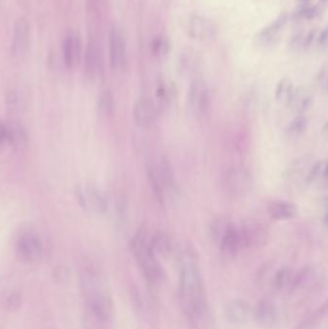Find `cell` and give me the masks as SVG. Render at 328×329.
<instances>
[{
	"mask_svg": "<svg viewBox=\"0 0 328 329\" xmlns=\"http://www.w3.org/2000/svg\"><path fill=\"white\" fill-rule=\"evenodd\" d=\"M178 298L191 328L205 329L210 319V308L201 269L192 254H185L181 258Z\"/></svg>",
	"mask_w": 328,
	"mask_h": 329,
	"instance_id": "1",
	"label": "cell"
},
{
	"mask_svg": "<svg viewBox=\"0 0 328 329\" xmlns=\"http://www.w3.org/2000/svg\"><path fill=\"white\" fill-rule=\"evenodd\" d=\"M79 282L88 310L96 321L109 323L114 315V304L98 271L85 264L79 272Z\"/></svg>",
	"mask_w": 328,
	"mask_h": 329,
	"instance_id": "2",
	"label": "cell"
},
{
	"mask_svg": "<svg viewBox=\"0 0 328 329\" xmlns=\"http://www.w3.org/2000/svg\"><path fill=\"white\" fill-rule=\"evenodd\" d=\"M131 251L139 269L150 283H160L164 279V269L159 259L152 252L149 239L144 231L138 232L131 241Z\"/></svg>",
	"mask_w": 328,
	"mask_h": 329,
	"instance_id": "3",
	"label": "cell"
},
{
	"mask_svg": "<svg viewBox=\"0 0 328 329\" xmlns=\"http://www.w3.org/2000/svg\"><path fill=\"white\" fill-rule=\"evenodd\" d=\"M212 233L225 255H237L244 249L239 229L234 224L225 221H217L212 226Z\"/></svg>",
	"mask_w": 328,
	"mask_h": 329,
	"instance_id": "4",
	"label": "cell"
},
{
	"mask_svg": "<svg viewBox=\"0 0 328 329\" xmlns=\"http://www.w3.org/2000/svg\"><path fill=\"white\" fill-rule=\"evenodd\" d=\"M18 260L25 264L36 263L43 254V243L36 232L28 230L18 235L15 243Z\"/></svg>",
	"mask_w": 328,
	"mask_h": 329,
	"instance_id": "5",
	"label": "cell"
},
{
	"mask_svg": "<svg viewBox=\"0 0 328 329\" xmlns=\"http://www.w3.org/2000/svg\"><path fill=\"white\" fill-rule=\"evenodd\" d=\"M211 92L207 84L201 79L192 82L187 95L188 109L197 118L202 119L207 116L211 109Z\"/></svg>",
	"mask_w": 328,
	"mask_h": 329,
	"instance_id": "6",
	"label": "cell"
},
{
	"mask_svg": "<svg viewBox=\"0 0 328 329\" xmlns=\"http://www.w3.org/2000/svg\"><path fill=\"white\" fill-rule=\"evenodd\" d=\"M249 173L241 167L229 168L223 175L222 185L225 193L232 198H241L251 189Z\"/></svg>",
	"mask_w": 328,
	"mask_h": 329,
	"instance_id": "7",
	"label": "cell"
},
{
	"mask_svg": "<svg viewBox=\"0 0 328 329\" xmlns=\"http://www.w3.org/2000/svg\"><path fill=\"white\" fill-rule=\"evenodd\" d=\"M76 196L80 205L88 213L102 215L107 211V201L104 196L91 184H85L77 188Z\"/></svg>",
	"mask_w": 328,
	"mask_h": 329,
	"instance_id": "8",
	"label": "cell"
},
{
	"mask_svg": "<svg viewBox=\"0 0 328 329\" xmlns=\"http://www.w3.org/2000/svg\"><path fill=\"white\" fill-rule=\"evenodd\" d=\"M243 244V248H258L264 247L269 237L265 225L255 219H248L238 227Z\"/></svg>",
	"mask_w": 328,
	"mask_h": 329,
	"instance_id": "9",
	"label": "cell"
},
{
	"mask_svg": "<svg viewBox=\"0 0 328 329\" xmlns=\"http://www.w3.org/2000/svg\"><path fill=\"white\" fill-rule=\"evenodd\" d=\"M126 42L123 31L114 26L109 34L110 65L113 70H122L126 63Z\"/></svg>",
	"mask_w": 328,
	"mask_h": 329,
	"instance_id": "10",
	"label": "cell"
},
{
	"mask_svg": "<svg viewBox=\"0 0 328 329\" xmlns=\"http://www.w3.org/2000/svg\"><path fill=\"white\" fill-rule=\"evenodd\" d=\"M31 43V27L29 21L25 18L16 20L12 34V53L16 57L26 54Z\"/></svg>",
	"mask_w": 328,
	"mask_h": 329,
	"instance_id": "11",
	"label": "cell"
},
{
	"mask_svg": "<svg viewBox=\"0 0 328 329\" xmlns=\"http://www.w3.org/2000/svg\"><path fill=\"white\" fill-rule=\"evenodd\" d=\"M157 106L148 98L138 99L133 106V119L135 123L142 128L151 126L156 121Z\"/></svg>",
	"mask_w": 328,
	"mask_h": 329,
	"instance_id": "12",
	"label": "cell"
},
{
	"mask_svg": "<svg viewBox=\"0 0 328 329\" xmlns=\"http://www.w3.org/2000/svg\"><path fill=\"white\" fill-rule=\"evenodd\" d=\"M189 34L193 39L200 41H209L216 35V27L208 18L194 16L190 18L188 25Z\"/></svg>",
	"mask_w": 328,
	"mask_h": 329,
	"instance_id": "13",
	"label": "cell"
},
{
	"mask_svg": "<svg viewBox=\"0 0 328 329\" xmlns=\"http://www.w3.org/2000/svg\"><path fill=\"white\" fill-rule=\"evenodd\" d=\"M251 314L249 304L243 299L231 300L225 307L226 320L235 327L245 326L249 321Z\"/></svg>",
	"mask_w": 328,
	"mask_h": 329,
	"instance_id": "14",
	"label": "cell"
},
{
	"mask_svg": "<svg viewBox=\"0 0 328 329\" xmlns=\"http://www.w3.org/2000/svg\"><path fill=\"white\" fill-rule=\"evenodd\" d=\"M254 320L263 328H273L278 321V311L270 299H261L252 312Z\"/></svg>",
	"mask_w": 328,
	"mask_h": 329,
	"instance_id": "15",
	"label": "cell"
},
{
	"mask_svg": "<svg viewBox=\"0 0 328 329\" xmlns=\"http://www.w3.org/2000/svg\"><path fill=\"white\" fill-rule=\"evenodd\" d=\"M149 246L152 252L159 259V257L166 258L173 252V241L168 234L163 231L156 232L149 239Z\"/></svg>",
	"mask_w": 328,
	"mask_h": 329,
	"instance_id": "16",
	"label": "cell"
},
{
	"mask_svg": "<svg viewBox=\"0 0 328 329\" xmlns=\"http://www.w3.org/2000/svg\"><path fill=\"white\" fill-rule=\"evenodd\" d=\"M157 177L163 192L166 191L167 193H174L176 191V180L175 175L172 169V166L169 163L167 158H161L158 166L155 168Z\"/></svg>",
	"mask_w": 328,
	"mask_h": 329,
	"instance_id": "17",
	"label": "cell"
},
{
	"mask_svg": "<svg viewBox=\"0 0 328 329\" xmlns=\"http://www.w3.org/2000/svg\"><path fill=\"white\" fill-rule=\"evenodd\" d=\"M81 52V41L79 37L74 33H70L63 42V55L64 61L68 68H73L77 63Z\"/></svg>",
	"mask_w": 328,
	"mask_h": 329,
	"instance_id": "18",
	"label": "cell"
},
{
	"mask_svg": "<svg viewBox=\"0 0 328 329\" xmlns=\"http://www.w3.org/2000/svg\"><path fill=\"white\" fill-rule=\"evenodd\" d=\"M268 213L272 219L287 220L296 216L297 209L291 202L276 201L270 203L268 207Z\"/></svg>",
	"mask_w": 328,
	"mask_h": 329,
	"instance_id": "19",
	"label": "cell"
},
{
	"mask_svg": "<svg viewBox=\"0 0 328 329\" xmlns=\"http://www.w3.org/2000/svg\"><path fill=\"white\" fill-rule=\"evenodd\" d=\"M288 104L294 112L298 113V115H302L312 107L313 96L310 91L305 88L294 89Z\"/></svg>",
	"mask_w": 328,
	"mask_h": 329,
	"instance_id": "20",
	"label": "cell"
},
{
	"mask_svg": "<svg viewBox=\"0 0 328 329\" xmlns=\"http://www.w3.org/2000/svg\"><path fill=\"white\" fill-rule=\"evenodd\" d=\"M85 73L89 78H94L100 71V55L97 45L89 42L84 56Z\"/></svg>",
	"mask_w": 328,
	"mask_h": 329,
	"instance_id": "21",
	"label": "cell"
},
{
	"mask_svg": "<svg viewBox=\"0 0 328 329\" xmlns=\"http://www.w3.org/2000/svg\"><path fill=\"white\" fill-rule=\"evenodd\" d=\"M293 272L288 267L280 268L274 276V287L278 291H292Z\"/></svg>",
	"mask_w": 328,
	"mask_h": 329,
	"instance_id": "22",
	"label": "cell"
},
{
	"mask_svg": "<svg viewBox=\"0 0 328 329\" xmlns=\"http://www.w3.org/2000/svg\"><path fill=\"white\" fill-rule=\"evenodd\" d=\"M286 22V16L283 15L280 18H277V20L274 22L272 25H270L268 28L264 29L260 34L258 35V42L263 45H267L271 43L276 36L278 35L280 29L283 27V25Z\"/></svg>",
	"mask_w": 328,
	"mask_h": 329,
	"instance_id": "23",
	"label": "cell"
},
{
	"mask_svg": "<svg viewBox=\"0 0 328 329\" xmlns=\"http://www.w3.org/2000/svg\"><path fill=\"white\" fill-rule=\"evenodd\" d=\"M308 126V120L303 115L296 116L286 128V135L290 140L300 138Z\"/></svg>",
	"mask_w": 328,
	"mask_h": 329,
	"instance_id": "24",
	"label": "cell"
},
{
	"mask_svg": "<svg viewBox=\"0 0 328 329\" xmlns=\"http://www.w3.org/2000/svg\"><path fill=\"white\" fill-rule=\"evenodd\" d=\"M327 178V161L313 162L305 178V184L323 182Z\"/></svg>",
	"mask_w": 328,
	"mask_h": 329,
	"instance_id": "25",
	"label": "cell"
},
{
	"mask_svg": "<svg viewBox=\"0 0 328 329\" xmlns=\"http://www.w3.org/2000/svg\"><path fill=\"white\" fill-rule=\"evenodd\" d=\"M293 91H294V87H293L291 80H289L287 78L281 79L278 82V84L275 88V92H274L277 102L288 104L292 97Z\"/></svg>",
	"mask_w": 328,
	"mask_h": 329,
	"instance_id": "26",
	"label": "cell"
},
{
	"mask_svg": "<svg viewBox=\"0 0 328 329\" xmlns=\"http://www.w3.org/2000/svg\"><path fill=\"white\" fill-rule=\"evenodd\" d=\"M311 164L307 159H299L295 163H293L290 168L289 177L292 178L295 182L302 181L305 183V178L310 168Z\"/></svg>",
	"mask_w": 328,
	"mask_h": 329,
	"instance_id": "27",
	"label": "cell"
},
{
	"mask_svg": "<svg viewBox=\"0 0 328 329\" xmlns=\"http://www.w3.org/2000/svg\"><path fill=\"white\" fill-rule=\"evenodd\" d=\"M98 110L103 116H110L114 111V96L110 90H103L98 98Z\"/></svg>",
	"mask_w": 328,
	"mask_h": 329,
	"instance_id": "28",
	"label": "cell"
},
{
	"mask_svg": "<svg viewBox=\"0 0 328 329\" xmlns=\"http://www.w3.org/2000/svg\"><path fill=\"white\" fill-rule=\"evenodd\" d=\"M326 314H327V305H325L322 308H320L319 310L316 311L314 314H311L308 318H306V320H304V322L299 324V326L296 329H311L316 324H318L322 320V318L326 316Z\"/></svg>",
	"mask_w": 328,
	"mask_h": 329,
	"instance_id": "29",
	"label": "cell"
},
{
	"mask_svg": "<svg viewBox=\"0 0 328 329\" xmlns=\"http://www.w3.org/2000/svg\"><path fill=\"white\" fill-rule=\"evenodd\" d=\"M155 95H156L157 103L161 107H165L171 101V91L165 85L158 86V88L156 89V91H155Z\"/></svg>",
	"mask_w": 328,
	"mask_h": 329,
	"instance_id": "30",
	"label": "cell"
},
{
	"mask_svg": "<svg viewBox=\"0 0 328 329\" xmlns=\"http://www.w3.org/2000/svg\"><path fill=\"white\" fill-rule=\"evenodd\" d=\"M7 105H8V110L11 113H18L22 107V100L20 99L17 91H11L8 92Z\"/></svg>",
	"mask_w": 328,
	"mask_h": 329,
	"instance_id": "31",
	"label": "cell"
},
{
	"mask_svg": "<svg viewBox=\"0 0 328 329\" xmlns=\"http://www.w3.org/2000/svg\"><path fill=\"white\" fill-rule=\"evenodd\" d=\"M20 300H21V296L18 295L17 292H13L9 296L6 297L4 302H5L6 307H17L18 302H20Z\"/></svg>",
	"mask_w": 328,
	"mask_h": 329,
	"instance_id": "32",
	"label": "cell"
},
{
	"mask_svg": "<svg viewBox=\"0 0 328 329\" xmlns=\"http://www.w3.org/2000/svg\"><path fill=\"white\" fill-rule=\"evenodd\" d=\"M5 143H9V129L7 126L0 124V146Z\"/></svg>",
	"mask_w": 328,
	"mask_h": 329,
	"instance_id": "33",
	"label": "cell"
},
{
	"mask_svg": "<svg viewBox=\"0 0 328 329\" xmlns=\"http://www.w3.org/2000/svg\"><path fill=\"white\" fill-rule=\"evenodd\" d=\"M318 80H319L320 86L324 87V89H327V87H328V70H327V68H324L321 71Z\"/></svg>",
	"mask_w": 328,
	"mask_h": 329,
	"instance_id": "34",
	"label": "cell"
},
{
	"mask_svg": "<svg viewBox=\"0 0 328 329\" xmlns=\"http://www.w3.org/2000/svg\"><path fill=\"white\" fill-rule=\"evenodd\" d=\"M319 45L322 47V48H325L328 44V32L327 30H324L323 33L321 34V36L319 38Z\"/></svg>",
	"mask_w": 328,
	"mask_h": 329,
	"instance_id": "35",
	"label": "cell"
}]
</instances>
